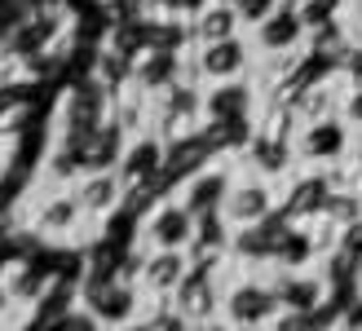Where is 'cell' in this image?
I'll use <instances>...</instances> for the list:
<instances>
[{"instance_id":"9c48e42d","label":"cell","mask_w":362,"mask_h":331,"mask_svg":"<svg viewBox=\"0 0 362 331\" xmlns=\"http://www.w3.org/2000/svg\"><path fill=\"white\" fill-rule=\"evenodd\" d=\"M71 190H76L80 208H84V221L93 226V234L124 208V181H119L115 168H88Z\"/></svg>"},{"instance_id":"7a4b0ae2","label":"cell","mask_w":362,"mask_h":331,"mask_svg":"<svg viewBox=\"0 0 362 331\" xmlns=\"http://www.w3.org/2000/svg\"><path fill=\"white\" fill-rule=\"evenodd\" d=\"M252 62H257V49H252L247 31H239V35H226V40L190 45V66H186V76L208 88V84H226V80L252 76Z\"/></svg>"},{"instance_id":"3957f363","label":"cell","mask_w":362,"mask_h":331,"mask_svg":"<svg viewBox=\"0 0 362 331\" xmlns=\"http://www.w3.org/2000/svg\"><path fill=\"white\" fill-rule=\"evenodd\" d=\"M283 204V186L279 181H269L252 168H234V181L226 190V204H221V216L230 230H243V226H261L279 212Z\"/></svg>"},{"instance_id":"6da1fadb","label":"cell","mask_w":362,"mask_h":331,"mask_svg":"<svg viewBox=\"0 0 362 331\" xmlns=\"http://www.w3.org/2000/svg\"><path fill=\"white\" fill-rule=\"evenodd\" d=\"M279 296L269 283V269H243L230 265L226 291H221V323L230 331H269V323L279 318Z\"/></svg>"},{"instance_id":"8fae6325","label":"cell","mask_w":362,"mask_h":331,"mask_svg":"<svg viewBox=\"0 0 362 331\" xmlns=\"http://www.w3.org/2000/svg\"><path fill=\"white\" fill-rule=\"evenodd\" d=\"M358 291H362V256H358Z\"/></svg>"},{"instance_id":"ba28073f","label":"cell","mask_w":362,"mask_h":331,"mask_svg":"<svg viewBox=\"0 0 362 331\" xmlns=\"http://www.w3.org/2000/svg\"><path fill=\"white\" fill-rule=\"evenodd\" d=\"M234 168H239L234 159H212L199 173H190L173 194L194 212V221L199 216H212V212H221V204H226V190H230V181H234Z\"/></svg>"},{"instance_id":"30bf717a","label":"cell","mask_w":362,"mask_h":331,"mask_svg":"<svg viewBox=\"0 0 362 331\" xmlns=\"http://www.w3.org/2000/svg\"><path fill=\"white\" fill-rule=\"evenodd\" d=\"M9 173H13V137L0 133V181H5Z\"/></svg>"},{"instance_id":"52a82bcc","label":"cell","mask_w":362,"mask_h":331,"mask_svg":"<svg viewBox=\"0 0 362 331\" xmlns=\"http://www.w3.org/2000/svg\"><path fill=\"white\" fill-rule=\"evenodd\" d=\"M186 269H190V252L177 248H133L129 256V274L146 291V301H168L177 283L186 279Z\"/></svg>"},{"instance_id":"8992f818","label":"cell","mask_w":362,"mask_h":331,"mask_svg":"<svg viewBox=\"0 0 362 331\" xmlns=\"http://www.w3.org/2000/svg\"><path fill=\"white\" fill-rule=\"evenodd\" d=\"M247 40L257 53H296L310 49V18H305L300 0H279L265 18L247 27Z\"/></svg>"},{"instance_id":"5b68a950","label":"cell","mask_w":362,"mask_h":331,"mask_svg":"<svg viewBox=\"0 0 362 331\" xmlns=\"http://www.w3.org/2000/svg\"><path fill=\"white\" fill-rule=\"evenodd\" d=\"M292 146H296L300 168H332V163H345L349 151H354V124L345 115H327V120L300 124Z\"/></svg>"},{"instance_id":"277c9868","label":"cell","mask_w":362,"mask_h":331,"mask_svg":"<svg viewBox=\"0 0 362 331\" xmlns=\"http://www.w3.org/2000/svg\"><path fill=\"white\" fill-rule=\"evenodd\" d=\"M194 230H199L194 212L181 204L177 194H159L155 204H146L141 216H137V248H177V252H190Z\"/></svg>"}]
</instances>
